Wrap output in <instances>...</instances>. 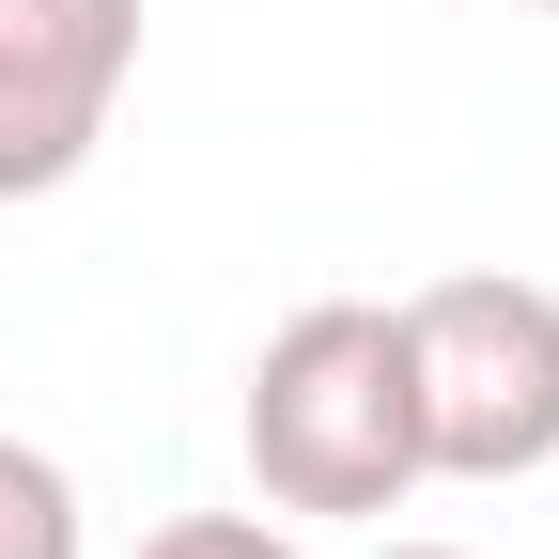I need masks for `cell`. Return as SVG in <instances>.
I'll return each mask as SVG.
<instances>
[{"mask_svg": "<svg viewBox=\"0 0 559 559\" xmlns=\"http://www.w3.org/2000/svg\"><path fill=\"white\" fill-rule=\"evenodd\" d=\"M234 436H249L264 513H326V528L404 513L419 481H436V466H419V389H404V311L311 296L296 326H264Z\"/></svg>", "mask_w": 559, "mask_h": 559, "instance_id": "cell-1", "label": "cell"}, {"mask_svg": "<svg viewBox=\"0 0 559 559\" xmlns=\"http://www.w3.org/2000/svg\"><path fill=\"white\" fill-rule=\"evenodd\" d=\"M404 389H419V466L436 481H544L559 466V296L513 264L419 280Z\"/></svg>", "mask_w": 559, "mask_h": 559, "instance_id": "cell-2", "label": "cell"}, {"mask_svg": "<svg viewBox=\"0 0 559 559\" xmlns=\"http://www.w3.org/2000/svg\"><path fill=\"white\" fill-rule=\"evenodd\" d=\"M124 79H140V0H0V202L79 187Z\"/></svg>", "mask_w": 559, "mask_h": 559, "instance_id": "cell-3", "label": "cell"}, {"mask_svg": "<svg viewBox=\"0 0 559 559\" xmlns=\"http://www.w3.org/2000/svg\"><path fill=\"white\" fill-rule=\"evenodd\" d=\"M94 513H79V481H62V451L32 436H0V559H79Z\"/></svg>", "mask_w": 559, "mask_h": 559, "instance_id": "cell-4", "label": "cell"}, {"mask_svg": "<svg viewBox=\"0 0 559 559\" xmlns=\"http://www.w3.org/2000/svg\"><path fill=\"white\" fill-rule=\"evenodd\" d=\"M140 559H296V528H280V513H171Z\"/></svg>", "mask_w": 559, "mask_h": 559, "instance_id": "cell-5", "label": "cell"}, {"mask_svg": "<svg viewBox=\"0 0 559 559\" xmlns=\"http://www.w3.org/2000/svg\"><path fill=\"white\" fill-rule=\"evenodd\" d=\"M373 559H466V544H373Z\"/></svg>", "mask_w": 559, "mask_h": 559, "instance_id": "cell-6", "label": "cell"}, {"mask_svg": "<svg viewBox=\"0 0 559 559\" xmlns=\"http://www.w3.org/2000/svg\"><path fill=\"white\" fill-rule=\"evenodd\" d=\"M513 16H559V0H513Z\"/></svg>", "mask_w": 559, "mask_h": 559, "instance_id": "cell-7", "label": "cell"}]
</instances>
